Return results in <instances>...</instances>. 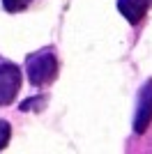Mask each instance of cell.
I'll use <instances>...</instances> for the list:
<instances>
[{"instance_id":"6da1fadb","label":"cell","mask_w":152,"mask_h":154,"mask_svg":"<svg viewBox=\"0 0 152 154\" xmlns=\"http://www.w3.org/2000/svg\"><path fill=\"white\" fill-rule=\"evenodd\" d=\"M25 71L32 88H46L58 78V58L53 48H42V51L28 55L25 60Z\"/></svg>"},{"instance_id":"7a4b0ae2","label":"cell","mask_w":152,"mask_h":154,"mask_svg":"<svg viewBox=\"0 0 152 154\" xmlns=\"http://www.w3.org/2000/svg\"><path fill=\"white\" fill-rule=\"evenodd\" d=\"M21 83H23L21 67H16L14 62L0 60V106H9L16 99Z\"/></svg>"},{"instance_id":"3957f363","label":"cell","mask_w":152,"mask_h":154,"mask_svg":"<svg viewBox=\"0 0 152 154\" xmlns=\"http://www.w3.org/2000/svg\"><path fill=\"white\" fill-rule=\"evenodd\" d=\"M152 122V78L143 83L136 99V110H134V131L145 134Z\"/></svg>"},{"instance_id":"277c9868","label":"cell","mask_w":152,"mask_h":154,"mask_svg":"<svg viewBox=\"0 0 152 154\" xmlns=\"http://www.w3.org/2000/svg\"><path fill=\"white\" fill-rule=\"evenodd\" d=\"M150 5H152V0H118L120 14L131 23V26H136V23H141V21L145 19Z\"/></svg>"},{"instance_id":"5b68a950","label":"cell","mask_w":152,"mask_h":154,"mask_svg":"<svg viewBox=\"0 0 152 154\" xmlns=\"http://www.w3.org/2000/svg\"><path fill=\"white\" fill-rule=\"evenodd\" d=\"M30 2L32 0H2V7H5V12H9V14H19V12H23Z\"/></svg>"},{"instance_id":"8992f818","label":"cell","mask_w":152,"mask_h":154,"mask_svg":"<svg viewBox=\"0 0 152 154\" xmlns=\"http://www.w3.org/2000/svg\"><path fill=\"white\" fill-rule=\"evenodd\" d=\"M9 138H12V127L7 120H0V149H5L9 145Z\"/></svg>"}]
</instances>
